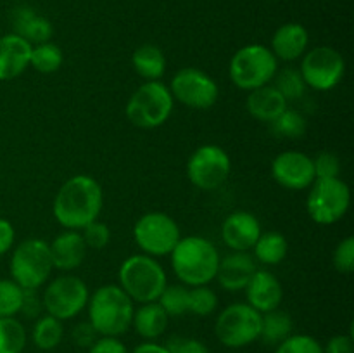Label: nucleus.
<instances>
[{
    "mask_svg": "<svg viewBox=\"0 0 354 353\" xmlns=\"http://www.w3.org/2000/svg\"><path fill=\"white\" fill-rule=\"evenodd\" d=\"M102 206L104 192L100 183L90 175H75L57 190L52 211L66 230H82L99 218Z\"/></svg>",
    "mask_w": 354,
    "mask_h": 353,
    "instance_id": "nucleus-1",
    "label": "nucleus"
},
{
    "mask_svg": "<svg viewBox=\"0 0 354 353\" xmlns=\"http://www.w3.org/2000/svg\"><path fill=\"white\" fill-rule=\"evenodd\" d=\"M171 266L183 286H207L216 279L220 253L216 246L201 235L180 239L171 253Z\"/></svg>",
    "mask_w": 354,
    "mask_h": 353,
    "instance_id": "nucleus-2",
    "label": "nucleus"
},
{
    "mask_svg": "<svg viewBox=\"0 0 354 353\" xmlns=\"http://www.w3.org/2000/svg\"><path fill=\"white\" fill-rule=\"evenodd\" d=\"M88 322L99 336L124 334L133 322V301L116 284H106L88 298Z\"/></svg>",
    "mask_w": 354,
    "mask_h": 353,
    "instance_id": "nucleus-3",
    "label": "nucleus"
},
{
    "mask_svg": "<svg viewBox=\"0 0 354 353\" xmlns=\"http://www.w3.org/2000/svg\"><path fill=\"white\" fill-rule=\"evenodd\" d=\"M118 279L130 300L140 305L158 301L168 286V277L161 263L144 253L128 256L118 270Z\"/></svg>",
    "mask_w": 354,
    "mask_h": 353,
    "instance_id": "nucleus-4",
    "label": "nucleus"
},
{
    "mask_svg": "<svg viewBox=\"0 0 354 353\" xmlns=\"http://www.w3.org/2000/svg\"><path fill=\"white\" fill-rule=\"evenodd\" d=\"M175 107V99L161 82H145L131 93L127 102L128 121L133 127L151 130L165 125Z\"/></svg>",
    "mask_w": 354,
    "mask_h": 353,
    "instance_id": "nucleus-5",
    "label": "nucleus"
},
{
    "mask_svg": "<svg viewBox=\"0 0 354 353\" xmlns=\"http://www.w3.org/2000/svg\"><path fill=\"white\" fill-rule=\"evenodd\" d=\"M279 71V61L270 51V47L259 44L245 45L239 48L230 59L228 73L235 87L251 92L263 85L272 83L273 76Z\"/></svg>",
    "mask_w": 354,
    "mask_h": 353,
    "instance_id": "nucleus-6",
    "label": "nucleus"
},
{
    "mask_svg": "<svg viewBox=\"0 0 354 353\" xmlns=\"http://www.w3.org/2000/svg\"><path fill=\"white\" fill-rule=\"evenodd\" d=\"M54 265L50 248L44 239H26L14 248L10 256V275L23 289L38 291L47 284Z\"/></svg>",
    "mask_w": 354,
    "mask_h": 353,
    "instance_id": "nucleus-7",
    "label": "nucleus"
},
{
    "mask_svg": "<svg viewBox=\"0 0 354 353\" xmlns=\"http://www.w3.org/2000/svg\"><path fill=\"white\" fill-rule=\"evenodd\" d=\"M349 204H351V190L341 176L317 179L311 183L306 199V210L315 224H337L348 213Z\"/></svg>",
    "mask_w": 354,
    "mask_h": 353,
    "instance_id": "nucleus-8",
    "label": "nucleus"
},
{
    "mask_svg": "<svg viewBox=\"0 0 354 353\" xmlns=\"http://www.w3.org/2000/svg\"><path fill=\"white\" fill-rule=\"evenodd\" d=\"M261 314L248 303H232L218 315L214 334L227 348H244L259 339Z\"/></svg>",
    "mask_w": 354,
    "mask_h": 353,
    "instance_id": "nucleus-9",
    "label": "nucleus"
},
{
    "mask_svg": "<svg viewBox=\"0 0 354 353\" xmlns=\"http://www.w3.org/2000/svg\"><path fill=\"white\" fill-rule=\"evenodd\" d=\"M133 239L144 255L158 258L166 256L175 249L180 235V227L169 215L161 211L145 213L135 221Z\"/></svg>",
    "mask_w": 354,
    "mask_h": 353,
    "instance_id": "nucleus-10",
    "label": "nucleus"
},
{
    "mask_svg": "<svg viewBox=\"0 0 354 353\" xmlns=\"http://www.w3.org/2000/svg\"><path fill=\"white\" fill-rule=\"evenodd\" d=\"M88 298L90 293L86 284L80 277L64 273L47 284L41 294V303L48 315L59 320H69L86 307Z\"/></svg>",
    "mask_w": 354,
    "mask_h": 353,
    "instance_id": "nucleus-11",
    "label": "nucleus"
},
{
    "mask_svg": "<svg viewBox=\"0 0 354 353\" xmlns=\"http://www.w3.org/2000/svg\"><path fill=\"white\" fill-rule=\"evenodd\" d=\"M299 73L306 87L318 92H327L342 82L346 75V61L339 51L320 45L304 52Z\"/></svg>",
    "mask_w": 354,
    "mask_h": 353,
    "instance_id": "nucleus-12",
    "label": "nucleus"
},
{
    "mask_svg": "<svg viewBox=\"0 0 354 353\" xmlns=\"http://www.w3.org/2000/svg\"><path fill=\"white\" fill-rule=\"evenodd\" d=\"M230 172V156L223 147L214 144L197 147L187 163V176L201 190H216L227 182Z\"/></svg>",
    "mask_w": 354,
    "mask_h": 353,
    "instance_id": "nucleus-13",
    "label": "nucleus"
},
{
    "mask_svg": "<svg viewBox=\"0 0 354 353\" xmlns=\"http://www.w3.org/2000/svg\"><path fill=\"white\" fill-rule=\"evenodd\" d=\"M168 89L173 99L192 109H209L216 104L220 96L216 82L203 69L192 66L178 69Z\"/></svg>",
    "mask_w": 354,
    "mask_h": 353,
    "instance_id": "nucleus-14",
    "label": "nucleus"
},
{
    "mask_svg": "<svg viewBox=\"0 0 354 353\" xmlns=\"http://www.w3.org/2000/svg\"><path fill=\"white\" fill-rule=\"evenodd\" d=\"M272 176L289 190H306L317 180L313 158L299 151L280 152L272 163Z\"/></svg>",
    "mask_w": 354,
    "mask_h": 353,
    "instance_id": "nucleus-15",
    "label": "nucleus"
},
{
    "mask_svg": "<svg viewBox=\"0 0 354 353\" xmlns=\"http://www.w3.org/2000/svg\"><path fill=\"white\" fill-rule=\"evenodd\" d=\"M261 235V224L249 211H235L221 225V239L232 251H251Z\"/></svg>",
    "mask_w": 354,
    "mask_h": 353,
    "instance_id": "nucleus-16",
    "label": "nucleus"
},
{
    "mask_svg": "<svg viewBox=\"0 0 354 353\" xmlns=\"http://www.w3.org/2000/svg\"><path fill=\"white\" fill-rule=\"evenodd\" d=\"M256 270H258V263L251 253L232 251L225 258H220L216 279L225 291L237 293V291L245 289Z\"/></svg>",
    "mask_w": 354,
    "mask_h": 353,
    "instance_id": "nucleus-17",
    "label": "nucleus"
},
{
    "mask_svg": "<svg viewBox=\"0 0 354 353\" xmlns=\"http://www.w3.org/2000/svg\"><path fill=\"white\" fill-rule=\"evenodd\" d=\"M244 291L248 305H251L259 314L277 310L283 300L282 284L268 270H256Z\"/></svg>",
    "mask_w": 354,
    "mask_h": 353,
    "instance_id": "nucleus-18",
    "label": "nucleus"
},
{
    "mask_svg": "<svg viewBox=\"0 0 354 353\" xmlns=\"http://www.w3.org/2000/svg\"><path fill=\"white\" fill-rule=\"evenodd\" d=\"M31 47L16 33L0 37V82L17 78L30 68Z\"/></svg>",
    "mask_w": 354,
    "mask_h": 353,
    "instance_id": "nucleus-19",
    "label": "nucleus"
},
{
    "mask_svg": "<svg viewBox=\"0 0 354 353\" xmlns=\"http://www.w3.org/2000/svg\"><path fill=\"white\" fill-rule=\"evenodd\" d=\"M50 248V258L54 269L61 270V272H73L86 258V248L85 241L82 237V232L78 230H64L48 244Z\"/></svg>",
    "mask_w": 354,
    "mask_h": 353,
    "instance_id": "nucleus-20",
    "label": "nucleus"
},
{
    "mask_svg": "<svg viewBox=\"0 0 354 353\" xmlns=\"http://www.w3.org/2000/svg\"><path fill=\"white\" fill-rule=\"evenodd\" d=\"M310 45V33L306 28L299 23H287L282 24L272 37L273 55L277 61L292 62L297 61L304 55Z\"/></svg>",
    "mask_w": 354,
    "mask_h": 353,
    "instance_id": "nucleus-21",
    "label": "nucleus"
},
{
    "mask_svg": "<svg viewBox=\"0 0 354 353\" xmlns=\"http://www.w3.org/2000/svg\"><path fill=\"white\" fill-rule=\"evenodd\" d=\"M10 21H12L14 33L19 35L21 38H24L31 45L50 42L52 33H54V28H52L50 21L41 16V14L35 12L31 7H16L12 10Z\"/></svg>",
    "mask_w": 354,
    "mask_h": 353,
    "instance_id": "nucleus-22",
    "label": "nucleus"
},
{
    "mask_svg": "<svg viewBox=\"0 0 354 353\" xmlns=\"http://www.w3.org/2000/svg\"><path fill=\"white\" fill-rule=\"evenodd\" d=\"M245 106H248L249 114L254 120L263 121V123H272L275 118H279L287 109V100L272 83H268V85L251 90L248 100H245Z\"/></svg>",
    "mask_w": 354,
    "mask_h": 353,
    "instance_id": "nucleus-23",
    "label": "nucleus"
},
{
    "mask_svg": "<svg viewBox=\"0 0 354 353\" xmlns=\"http://www.w3.org/2000/svg\"><path fill=\"white\" fill-rule=\"evenodd\" d=\"M168 320L169 317L162 310L161 305L158 301H152V303H144L138 310H135L131 325L145 341H156L159 336L165 334Z\"/></svg>",
    "mask_w": 354,
    "mask_h": 353,
    "instance_id": "nucleus-24",
    "label": "nucleus"
},
{
    "mask_svg": "<svg viewBox=\"0 0 354 353\" xmlns=\"http://www.w3.org/2000/svg\"><path fill=\"white\" fill-rule=\"evenodd\" d=\"M131 66L145 82H159L166 73V57L158 45L144 44L131 55Z\"/></svg>",
    "mask_w": 354,
    "mask_h": 353,
    "instance_id": "nucleus-25",
    "label": "nucleus"
},
{
    "mask_svg": "<svg viewBox=\"0 0 354 353\" xmlns=\"http://www.w3.org/2000/svg\"><path fill=\"white\" fill-rule=\"evenodd\" d=\"M287 253H289V242L286 235L277 230L261 232L256 244L252 246V256L263 265H279L286 260Z\"/></svg>",
    "mask_w": 354,
    "mask_h": 353,
    "instance_id": "nucleus-26",
    "label": "nucleus"
},
{
    "mask_svg": "<svg viewBox=\"0 0 354 353\" xmlns=\"http://www.w3.org/2000/svg\"><path fill=\"white\" fill-rule=\"evenodd\" d=\"M292 318L287 311L272 310L261 314V332L259 339L268 346H277L292 334Z\"/></svg>",
    "mask_w": 354,
    "mask_h": 353,
    "instance_id": "nucleus-27",
    "label": "nucleus"
},
{
    "mask_svg": "<svg viewBox=\"0 0 354 353\" xmlns=\"http://www.w3.org/2000/svg\"><path fill=\"white\" fill-rule=\"evenodd\" d=\"M62 338H64V325L62 320L52 317V315H41L37 318L31 331V339H33L35 346L44 352H50V350L57 348L61 345Z\"/></svg>",
    "mask_w": 354,
    "mask_h": 353,
    "instance_id": "nucleus-28",
    "label": "nucleus"
},
{
    "mask_svg": "<svg viewBox=\"0 0 354 353\" xmlns=\"http://www.w3.org/2000/svg\"><path fill=\"white\" fill-rule=\"evenodd\" d=\"M64 62V54H62L61 47L52 42H45V44H38L31 47V57L30 66L37 69L38 73L44 75H50L55 73Z\"/></svg>",
    "mask_w": 354,
    "mask_h": 353,
    "instance_id": "nucleus-29",
    "label": "nucleus"
},
{
    "mask_svg": "<svg viewBox=\"0 0 354 353\" xmlns=\"http://www.w3.org/2000/svg\"><path fill=\"white\" fill-rule=\"evenodd\" d=\"M28 334L16 317L0 318V353H23Z\"/></svg>",
    "mask_w": 354,
    "mask_h": 353,
    "instance_id": "nucleus-30",
    "label": "nucleus"
},
{
    "mask_svg": "<svg viewBox=\"0 0 354 353\" xmlns=\"http://www.w3.org/2000/svg\"><path fill=\"white\" fill-rule=\"evenodd\" d=\"M272 132L280 138H301L308 130L306 118L294 109H286L270 123Z\"/></svg>",
    "mask_w": 354,
    "mask_h": 353,
    "instance_id": "nucleus-31",
    "label": "nucleus"
},
{
    "mask_svg": "<svg viewBox=\"0 0 354 353\" xmlns=\"http://www.w3.org/2000/svg\"><path fill=\"white\" fill-rule=\"evenodd\" d=\"M158 303L168 317H182L189 314V287L183 284H168Z\"/></svg>",
    "mask_w": 354,
    "mask_h": 353,
    "instance_id": "nucleus-32",
    "label": "nucleus"
},
{
    "mask_svg": "<svg viewBox=\"0 0 354 353\" xmlns=\"http://www.w3.org/2000/svg\"><path fill=\"white\" fill-rule=\"evenodd\" d=\"M273 80H275L273 87L282 93L287 102L289 100L301 99L304 96V92H306V83H304L299 69L286 68L282 71H277Z\"/></svg>",
    "mask_w": 354,
    "mask_h": 353,
    "instance_id": "nucleus-33",
    "label": "nucleus"
},
{
    "mask_svg": "<svg viewBox=\"0 0 354 353\" xmlns=\"http://www.w3.org/2000/svg\"><path fill=\"white\" fill-rule=\"evenodd\" d=\"M24 289L12 279H0V318L16 317L23 305Z\"/></svg>",
    "mask_w": 354,
    "mask_h": 353,
    "instance_id": "nucleus-34",
    "label": "nucleus"
},
{
    "mask_svg": "<svg viewBox=\"0 0 354 353\" xmlns=\"http://www.w3.org/2000/svg\"><path fill=\"white\" fill-rule=\"evenodd\" d=\"M218 307V294L209 286H196L189 289V311L197 317H207Z\"/></svg>",
    "mask_w": 354,
    "mask_h": 353,
    "instance_id": "nucleus-35",
    "label": "nucleus"
},
{
    "mask_svg": "<svg viewBox=\"0 0 354 353\" xmlns=\"http://www.w3.org/2000/svg\"><path fill=\"white\" fill-rule=\"evenodd\" d=\"M275 353H324V346L313 336L290 334L277 345Z\"/></svg>",
    "mask_w": 354,
    "mask_h": 353,
    "instance_id": "nucleus-36",
    "label": "nucleus"
},
{
    "mask_svg": "<svg viewBox=\"0 0 354 353\" xmlns=\"http://www.w3.org/2000/svg\"><path fill=\"white\" fill-rule=\"evenodd\" d=\"M332 263H334V269L337 270L339 273H344V275H349V273L354 270V237L349 235V237L342 239L337 244V248L334 249V256H332Z\"/></svg>",
    "mask_w": 354,
    "mask_h": 353,
    "instance_id": "nucleus-37",
    "label": "nucleus"
},
{
    "mask_svg": "<svg viewBox=\"0 0 354 353\" xmlns=\"http://www.w3.org/2000/svg\"><path fill=\"white\" fill-rule=\"evenodd\" d=\"M82 237L85 241L86 248L90 249H104L111 242V230L106 224L95 220L82 228Z\"/></svg>",
    "mask_w": 354,
    "mask_h": 353,
    "instance_id": "nucleus-38",
    "label": "nucleus"
},
{
    "mask_svg": "<svg viewBox=\"0 0 354 353\" xmlns=\"http://www.w3.org/2000/svg\"><path fill=\"white\" fill-rule=\"evenodd\" d=\"M317 179H337L341 175V159L330 151H324L313 159Z\"/></svg>",
    "mask_w": 354,
    "mask_h": 353,
    "instance_id": "nucleus-39",
    "label": "nucleus"
},
{
    "mask_svg": "<svg viewBox=\"0 0 354 353\" xmlns=\"http://www.w3.org/2000/svg\"><path fill=\"white\" fill-rule=\"evenodd\" d=\"M165 346L169 350V353H209L203 341L194 338H178L176 336V338L169 339Z\"/></svg>",
    "mask_w": 354,
    "mask_h": 353,
    "instance_id": "nucleus-40",
    "label": "nucleus"
},
{
    "mask_svg": "<svg viewBox=\"0 0 354 353\" xmlns=\"http://www.w3.org/2000/svg\"><path fill=\"white\" fill-rule=\"evenodd\" d=\"M71 338L73 343L76 346H80V348H90L99 339V332L93 329V325L90 322H80L78 325L73 327Z\"/></svg>",
    "mask_w": 354,
    "mask_h": 353,
    "instance_id": "nucleus-41",
    "label": "nucleus"
},
{
    "mask_svg": "<svg viewBox=\"0 0 354 353\" xmlns=\"http://www.w3.org/2000/svg\"><path fill=\"white\" fill-rule=\"evenodd\" d=\"M41 311H44V303H41V298L38 296L37 291L24 289L23 305H21L19 314H23L26 318H38Z\"/></svg>",
    "mask_w": 354,
    "mask_h": 353,
    "instance_id": "nucleus-42",
    "label": "nucleus"
},
{
    "mask_svg": "<svg viewBox=\"0 0 354 353\" xmlns=\"http://www.w3.org/2000/svg\"><path fill=\"white\" fill-rule=\"evenodd\" d=\"M88 353H128V350L118 338L100 336V338L90 346Z\"/></svg>",
    "mask_w": 354,
    "mask_h": 353,
    "instance_id": "nucleus-43",
    "label": "nucleus"
},
{
    "mask_svg": "<svg viewBox=\"0 0 354 353\" xmlns=\"http://www.w3.org/2000/svg\"><path fill=\"white\" fill-rule=\"evenodd\" d=\"M324 353H354L353 334H337L328 339Z\"/></svg>",
    "mask_w": 354,
    "mask_h": 353,
    "instance_id": "nucleus-44",
    "label": "nucleus"
},
{
    "mask_svg": "<svg viewBox=\"0 0 354 353\" xmlns=\"http://www.w3.org/2000/svg\"><path fill=\"white\" fill-rule=\"evenodd\" d=\"M14 241H16V230L12 224L6 218H0V256L12 249Z\"/></svg>",
    "mask_w": 354,
    "mask_h": 353,
    "instance_id": "nucleus-45",
    "label": "nucleus"
},
{
    "mask_svg": "<svg viewBox=\"0 0 354 353\" xmlns=\"http://www.w3.org/2000/svg\"><path fill=\"white\" fill-rule=\"evenodd\" d=\"M133 353H169V350L165 345H159L156 341H144L135 346Z\"/></svg>",
    "mask_w": 354,
    "mask_h": 353,
    "instance_id": "nucleus-46",
    "label": "nucleus"
}]
</instances>
